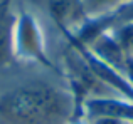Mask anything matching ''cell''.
<instances>
[{
	"instance_id": "obj_1",
	"label": "cell",
	"mask_w": 133,
	"mask_h": 124,
	"mask_svg": "<svg viewBox=\"0 0 133 124\" xmlns=\"http://www.w3.org/2000/svg\"><path fill=\"white\" fill-rule=\"evenodd\" d=\"M76 112L71 91L29 84L0 96V114L15 124H64Z\"/></svg>"
},
{
	"instance_id": "obj_2",
	"label": "cell",
	"mask_w": 133,
	"mask_h": 124,
	"mask_svg": "<svg viewBox=\"0 0 133 124\" xmlns=\"http://www.w3.org/2000/svg\"><path fill=\"white\" fill-rule=\"evenodd\" d=\"M49 64L44 54L42 32L37 20L25 10H20L14 24V57Z\"/></svg>"
},
{
	"instance_id": "obj_3",
	"label": "cell",
	"mask_w": 133,
	"mask_h": 124,
	"mask_svg": "<svg viewBox=\"0 0 133 124\" xmlns=\"http://www.w3.org/2000/svg\"><path fill=\"white\" fill-rule=\"evenodd\" d=\"M47 9L52 20L68 35H74L89 19L83 0H47Z\"/></svg>"
},
{
	"instance_id": "obj_4",
	"label": "cell",
	"mask_w": 133,
	"mask_h": 124,
	"mask_svg": "<svg viewBox=\"0 0 133 124\" xmlns=\"http://www.w3.org/2000/svg\"><path fill=\"white\" fill-rule=\"evenodd\" d=\"M84 109L89 119L108 118L121 122H133V101L113 96H96L84 101Z\"/></svg>"
},
{
	"instance_id": "obj_5",
	"label": "cell",
	"mask_w": 133,
	"mask_h": 124,
	"mask_svg": "<svg viewBox=\"0 0 133 124\" xmlns=\"http://www.w3.org/2000/svg\"><path fill=\"white\" fill-rule=\"evenodd\" d=\"M14 24L15 17L7 13V3L0 10V67L14 57Z\"/></svg>"
},
{
	"instance_id": "obj_6",
	"label": "cell",
	"mask_w": 133,
	"mask_h": 124,
	"mask_svg": "<svg viewBox=\"0 0 133 124\" xmlns=\"http://www.w3.org/2000/svg\"><path fill=\"white\" fill-rule=\"evenodd\" d=\"M110 34L115 37L118 45L125 52L128 59H133V22L123 24L120 27H115L110 30Z\"/></svg>"
},
{
	"instance_id": "obj_7",
	"label": "cell",
	"mask_w": 133,
	"mask_h": 124,
	"mask_svg": "<svg viewBox=\"0 0 133 124\" xmlns=\"http://www.w3.org/2000/svg\"><path fill=\"white\" fill-rule=\"evenodd\" d=\"M125 2L128 0H83V5L89 19H94V17H101L104 13L113 12L116 7H120Z\"/></svg>"
},
{
	"instance_id": "obj_8",
	"label": "cell",
	"mask_w": 133,
	"mask_h": 124,
	"mask_svg": "<svg viewBox=\"0 0 133 124\" xmlns=\"http://www.w3.org/2000/svg\"><path fill=\"white\" fill-rule=\"evenodd\" d=\"M127 124H133V122H127Z\"/></svg>"
}]
</instances>
